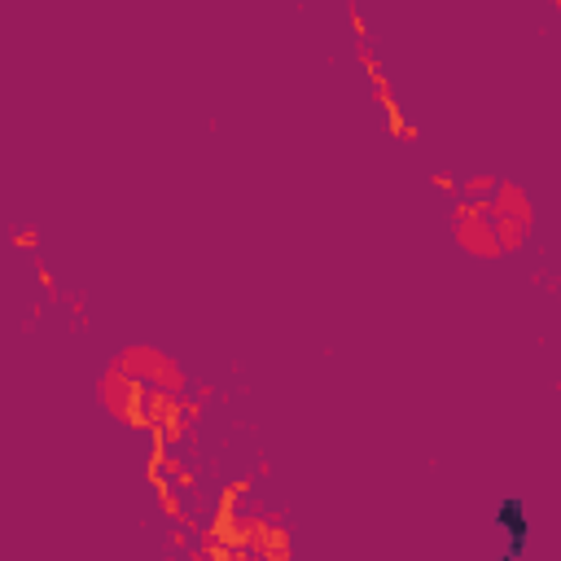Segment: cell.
Instances as JSON below:
<instances>
[{
    "label": "cell",
    "instance_id": "1",
    "mask_svg": "<svg viewBox=\"0 0 561 561\" xmlns=\"http://www.w3.org/2000/svg\"><path fill=\"white\" fill-rule=\"evenodd\" d=\"M496 522H500V530L508 535V544H504V557L508 561H518L522 552H526V540H530V518H526V504L522 500H500V508H496Z\"/></svg>",
    "mask_w": 561,
    "mask_h": 561
}]
</instances>
